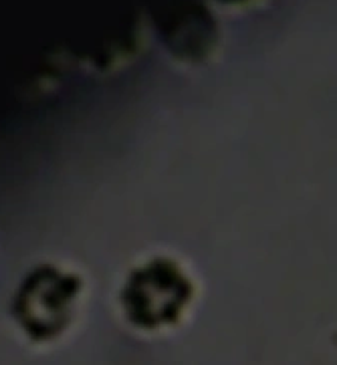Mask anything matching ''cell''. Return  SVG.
<instances>
[{
  "label": "cell",
  "mask_w": 337,
  "mask_h": 365,
  "mask_svg": "<svg viewBox=\"0 0 337 365\" xmlns=\"http://www.w3.org/2000/svg\"><path fill=\"white\" fill-rule=\"evenodd\" d=\"M85 281L77 267L43 260L29 269L12 297V315L35 341H53L67 331L79 311Z\"/></svg>",
  "instance_id": "2"
},
{
  "label": "cell",
  "mask_w": 337,
  "mask_h": 365,
  "mask_svg": "<svg viewBox=\"0 0 337 365\" xmlns=\"http://www.w3.org/2000/svg\"><path fill=\"white\" fill-rule=\"evenodd\" d=\"M196 297V281L180 260L151 255L129 269L117 303L129 327L141 333H168L186 323Z\"/></svg>",
  "instance_id": "1"
},
{
  "label": "cell",
  "mask_w": 337,
  "mask_h": 365,
  "mask_svg": "<svg viewBox=\"0 0 337 365\" xmlns=\"http://www.w3.org/2000/svg\"><path fill=\"white\" fill-rule=\"evenodd\" d=\"M174 45L188 55L206 53L214 43V24L212 19L198 4H184L180 9L178 26L174 29Z\"/></svg>",
  "instance_id": "3"
}]
</instances>
